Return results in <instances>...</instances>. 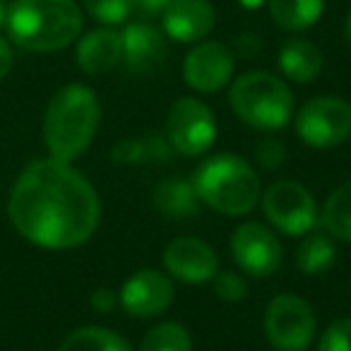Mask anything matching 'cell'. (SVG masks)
<instances>
[{
	"instance_id": "6da1fadb",
	"label": "cell",
	"mask_w": 351,
	"mask_h": 351,
	"mask_svg": "<svg viewBox=\"0 0 351 351\" xmlns=\"http://www.w3.org/2000/svg\"><path fill=\"white\" fill-rule=\"evenodd\" d=\"M8 212L27 241L51 250L82 245L99 226V197L92 183L68 161L53 156L22 171Z\"/></svg>"
},
{
	"instance_id": "7a4b0ae2",
	"label": "cell",
	"mask_w": 351,
	"mask_h": 351,
	"mask_svg": "<svg viewBox=\"0 0 351 351\" xmlns=\"http://www.w3.org/2000/svg\"><path fill=\"white\" fill-rule=\"evenodd\" d=\"M8 34L25 51H60L82 32L75 0H12L5 15Z\"/></svg>"
},
{
	"instance_id": "3957f363",
	"label": "cell",
	"mask_w": 351,
	"mask_h": 351,
	"mask_svg": "<svg viewBox=\"0 0 351 351\" xmlns=\"http://www.w3.org/2000/svg\"><path fill=\"white\" fill-rule=\"evenodd\" d=\"M99 99L84 84H65L51 99L44 116V140L51 156L58 161H73L92 145L97 135Z\"/></svg>"
},
{
	"instance_id": "277c9868",
	"label": "cell",
	"mask_w": 351,
	"mask_h": 351,
	"mask_svg": "<svg viewBox=\"0 0 351 351\" xmlns=\"http://www.w3.org/2000/svg\"><path fill=\"white\" fill-rule=\"evenodd\" d=\"M193 186L200 202L229 217L248 215L260 200L258 173L248 161L236 154H217L205 159L193 173Z\"/></svg>"
},
{
	"instance_id": "5b68a950",
	"label": "cell",
	"mask_w": 351,
	"mask_h": 351,
	"mask_svg": "<svg viewBox=\"0 0 351 351\" xmlns=\"http://www.w3.org/2000/svg\"><path fill=\"white\" fill-rule=\"evenodd\" d=\"M229 101L243 123L258 130H282L293 116V94L277 75L245 73L231 84Z\"/></svg>"
},
{
	"instance_id": "8992f818",
	"label": "cell",
	"mask_w": 351,
	"mask_h": 351,
	"mask_svg": "<svg viewBox=\"0 0 351 351\" xmlns=\"http://www.w3.org/2000/svg\"><path fill=\"white\" fill-rule=\"evenodd\" d=\"M166 140L171 142L173 152L186 156L205 154L217 140L215 113L200 99H176L166 116Z\"/></svg>"
},
{
	"instance_id": "52a82bcc",
	"label": "cell",
	"mask_w": 351,
	"mask_h": 351,
	"mask_svg": "<svg viewBox=\"0 0 351 351\" xmlns=\"http://www.w3.org/2000/svg\"><path fill=\"white\" fill-rule=\"evenodd\" d=\"M315 313L303 298L282 293L265 311V335L279 351H306L315 337Z\"/></svg>"
},
{
	"instance_id": "ba28073f",
	"label": "cell",
	"mask_w": 351,
	"mask_h": 351,
	"mask_svg": "<svg viewBox=\"0 0 351 351\" xmlns=\"http://www.w3.org/2000/svg\"><path fill=\"white\" fill-rule=\"evenodd\" d=\"M296 132L308 147L330 149L351 135V106L339 97H315L296 113Z\"/></svg>"
},
{
	"instance_id": "9c48e42d",
	"label": "cell",
	"mask_w": 351,
	"mask_h": 351,
	"mask_svg": "<svg viewBox=\"0 0 351 351\" xmlns=\"http://www.w3.org/2000/svg\"><path fill=\"white\" fill-rule=\"evenodd\" d=\"M263 210L269 224L287 236H306L317 224L315 202L296 181L272 183L263 197Z\"/></svg>"
},
{
	"instance_id": "30bf717a",
	"label": "cell",
	"mask_w": 351,
	"mask_h": 351,
	"mask_svg": "<svg viewBox=\"0 0 351 351\" xmlns=\"http://www.w3.org/2000/svg\"><path fill=\"white\" fill-rule=\"evenodd\" d=\"M234 263L250 277H269L282 265L279 239L258 221H245L231 236Z\"/></svg>"
},
{
	"instance_id": "8fae6325",
	"label": "cell",
	"mask_w": 351,
	"mask_h": 351,
	"mask_svg": "<svg viewBox=\"0 0 351 351\" xmlns=\"http://www.w3.org/2000/svg\"><path fill=\"white\" fill-rule=\"evenodd\" d=\"M176 289L166 274L156 269H140L123 284L118 301L123 311L132 317H154L161 315L173 303Z\"/></svg>"
},
{
	"instance_id": "7c38bea8",
	"label": "cell",
	"mask_w": 351,
	"mask_h": 351,
	"mask_svg": "<svg viewBox=\"0 0 351 351\" xmlns=\"http://www.w3.org/2000/svg\"><path fill=\"white\" fill-rule=\"evenodd\" d=\"M234 75V53L219 41H205L186 56L183 77L195 92L212 94L229 84Z\"/></svg>"
},
{
	"instance_id": "4fadbf2b",
	"label": "cell",
	"mask_w": 351,
	"mask_h": 351,
	"mask_svg": "<svg viewBox=\"0 0 351 351\" xmlns=\"http://www.w3.org/2000/svg\"><path fill=\"white\" fill-rule=\"evenodd\" d=\"M164 265L176 279L186 284L210 282L219 272V258L217 253L200 239L181 236L173 239L164 250Z\"/></svg>"
},
{
	"instance_id": "5bb4252c",
	"label": "cell",
	"mask_w": 351,
	"mask_h": 351,
	"mask_svg": "<svg viewBox=\"0 0 351 351\" xmlns=\"http://www.w3.org/2000/svg\"><path fill=\"white\" fill-rule=\"evenodd\" d=\"M215 8L207 0H171L161 15L164 34L181 44H195L215 29Z\"/></svg>"
},
{
	"instance_id": "9a60e30c",
	"label": "cell",
	"mask_w": 351,
	"mask_h": 351,
	"mask_svg": "<svg viewBox=\"0 0 351 351\" xmlns=\"http://www.w3.org/2000/svg\"><path fill=\"white\" fill-rule=\"evenodd\" d=\"M123 39V58L128 68L137 75H152L161 68L166 60V39L149 22H135L128 25L121 34Z\"/></svg>"
},
{
	"instance_id": "2e32d148",
	"label": "cell",
	"mask_w": 351,
	"mask_h": 351,
	"mask_svg": "<svg viewBox=\"0 0 351 351\" xmlns=\"http://www.w3.org/2000/svg\"><path fill=\"white\" fill-rule=\"evenodd\" d=\"M77 65L87 75H104L113 70L123 60V39L116 29H101L89 32L77 44Z\"/></svg>"
},
{
	"instance_id": "e0dca14e",
	"label": "cell",
	"mask_w": 351,
	"mask_h": 351,
	"mask_svg": "<svg viewBox=\"0 0 351 351\" xmlns=\"http://www.w3.org/2000/svg\"><path fill=\"white\" fill-rule=\"evenodd\" d=\"M171 159H173V147L166 137L156 135V132L121 140L111 152V161L116 166L169 164Z\"/></svg>"
},
{
	"instance_id": "ac0fdd59",
	"label": "cell",
	"mask_w": 351,
	"mask_h": 351,
	"mask_svg": "<svg viewBox=\"0 0 351 351\" xmlns=\"http://www.w3.org/2000/svg\"><path fill=\"white\" fill-rule=\"evenodd\" d=\"M154 207L169 219H188L200 207V197L195 193L193 181H186L181 176H171L154 188Z\"/></svg>"
},
{
	"instance_id": "d6986e66",
	"label": "cell",
	"mask_w": 351,
	"mask_h": 351,
	"mask_svg": "<svg viewBox=\"0 0 351 351\" xmlns=\"http://www.w3.org/2000/svg\"><path fill=\"white\" fill-rule=\"evenodd\" d=\"M279 68L289 80L298 84L313 82L322 70V53L306 39H291L279 51Z\"/></svg>"
},
{
	"instance_id": "ffe728a7",
	"label": "cell",
	"mask_w": 351,
	"mask_h": 351,
	"mask_svg": "<svg viewBox=\"0 0 351 351\" xmlns=\"http://www.w3.org/2000/svg\"><path fill=\"white\" fill-rule=\"evenodd\" d=\"M325 10V0H269V15L274 25L287 32L313 27Z\"/></svg>"
},
{
	"instance_id": "44dd1931",
	"label": "cell",
	"mask_w": 351,
	"mask_h": 351,
	"mask_svg": "<svg viewBox=\"0 0 351 351\" xmlns=\"http://www.w3.org/2000/svg\"><path fill=\"white\" fill-rule=\"evenodd\" d=\"M337 258L335 241L327 231H308L296 248V265L303 274H320L332 267Z\"/></svg>"
},
{
	"instance_id": "7402d4cb",
	"label": "cell",
	"mask_w": 351,
	"mask_h": 351,
	"mask_svg": "<svg viewBox=\"0 0 351 351\" xmlns=\"http://www.w3.org/2000/svg\"><path fill=\"white\" fill-rule=\"evenodd\" d=\"M322 226L332 239L351 243V183L339 186L325 202Z\"/></svg>"
},
{
	"instance_id": "603a6c76",
	"label": "cell",
	"mask_w": 351,
	"mask_h": 351,
	"mask_svg": "<svg viewBox=\"0 0 351 351\" xmlns=\"http://www.w3.org/2000/svg\"><path fill=\"white\" fill-rule=\"evenodd\" d=\"M58 351H130V346L121 335L106 327H82L75 330Z\"/></svg>"
},
{
	"instance_id": "cb8c5ba5",
	"label": "cell",
	"mask_w": 351,
	"mask_h": 351,
	"mask_svg": "<svg viewBox=\"0 0 351 351\" xmlns=\"http://www.w3.org/2000/svg\"><path fill=\"white\" fill-rule=\"evenodd\" d=\"M137 351H193V341L183 325L161 322L142 337Z\"/></svg>"
},
{
	"instance_id": "d4e9b609",
	"label": "cell",
	"mask_w": 351,
	"mask_h": 351,
	"mask_svg": "<svg viewBox=\"0 0 351 351\" xmlns=\"http://www.w3.org/2000/svg\"><path fill=\"white\" fill-rule=\"evenodd\" d=\"M84 10L101 25H121L132 12V0H82Z\"/></svg>"
},
{
	"instance_id": "484cf974",
	"label": "cell",
	"mask_w": 351,
	"mask_h": 351,
	"mask_svg": "<svg viewBox=\"0 0 351 351\" xmlns=\"http://www.w3.org/2000/svg\"><path fill=\"white\" fill-rule=\"evenodd\" d=\"M212 282H215V293L221 301H229V303L243 301L245 293H248L245 279L236 272H217L215 277H212Z\"/></svg>"
},
{
	"instance_id": "4316f807",
	"label": "cell",
	"mask_w": 351,
	"mask_h": 351,
	"mask_svg": "<svg viewBox=\"0 0 351 351\" xmlns=\"http://www.w3.org/2000/svg\"><path fill=\"white\" fill-rule=\"evenodd\" d=\"M253 154H255L258 166L272 171V169H279V166L287 161V147H284V142L277 140V137H263V140L255 145Z\"/></svg>"
},
{
	"instance_id": "83f0119b",
	"label": "cell",
	"mask_w": 351,
	"mask_h": 351,
	"mask_svg": "<svg viewBox=\"0 0 351 351\" xmlns=\"http://www.w3.org/2000/svg\"><path fill=\"white\" fill-rule=\"evenodd\" d=\"M320 351H351V317L335 320L320 339Z\"/></svg>"
},
{
	"instance_id": "f1b7e54d",
	"label": "cell",
	"mask_w": 351,
	"mask_h": 351,
	"mask_svg": "<svg viewBox=\"0 0 351 351\" xmlns=\"http://www.w3.org/2000/svg\"><path fill=\"white\" fill-rule=\"evenodd\" d=\"M169 5L171 0H132V12L142 20H154V17L164 15Z\"/></svg>"
},
{
	"instance_id": "f546056e",
	"label": "cell",
	"mask_w": 351,
	"mask_h": 351,
	"mask_svg": "<svg viewBox=\"0 0 351 351\" xmlns=\"http://www.w3.org/2000/svg\"><path fill=\"white\" fill-rule=\"evenodd\" d=\"M234 51L241 58H255V56L263 51V41L255 34H241L239 39L234 41Z\"/></svg>"
},
{
	"instance_id": "4dcf8cb0",
	"label": "cell",
	"mask_w": 351,
	"mask_h": 351,
	"mask_svg": "<svg viewBox=\"0 0 351 351\" xmlns=\"http://www.w3.org/2000/svg\"><path fill=\"white\" fill-rule=\"evenodd\" d=\"M118 303V293L111 291V289H97L92 293V308L97 313H111Z\"/></svg>"
},
{
	"instance_id": "1f68e13d",
	"label": "cell",
	"mask_w": 351,
	"mask_h": 351,
	"mask_svg": "<svg viewBox=\"0 0 351 351\" xmlns=\"http://www.w3.org/2000/svg\"><path fill=\"white\" fill-rule=\"evenodd\" d=\"M12 60H15V53H12L10 44L5 39H0V80L5 77L12 68Z\"/></svg>"
},
{
	"instance_id": "d6a6232c",
	"label": "cell",
	"mask_w": 351,
	"mask_h": 351,
	"mask_svg": "<svg viewBox=\"0 0 351 351\" xmlns=\"http://www.w3.org/2000/svg\"><path fill=\"white\" fill-rule=\"evenodd\" d=\"M344 39H346V44L351 46V12L346 15V22H344Z\"/></svg>"
},
{
	"instance_id": "836d02e7",
	"label": "cell",
	"mask_w": 351,
	"mask_h": 351,
	"mask_svg": "<svg viewBox=\"0 0 351 351\" xmlns=\"http://www.w3.org/2000/svg\"><path fill=\"white\" fill-rule=\"evenodd\" d=\"M5 15H8V8L3 5V0H0V27L5 25Z\"/></svg>"
},
{
	"instance_id": "e575fe53",
	"label": "cell",
	"mask_w": 351,
	"mask_h": 351,
	"mask_svg": "<svg viewBox=\"0 0 351 351\" xmlns=\"http://www.w3.org/2000/svg\"><path fill=\"white\" fill-rule=\"evenodd\" d=\"M245 5H255V3H260V0H243Z\"/></svg>"
}]
</instances>
